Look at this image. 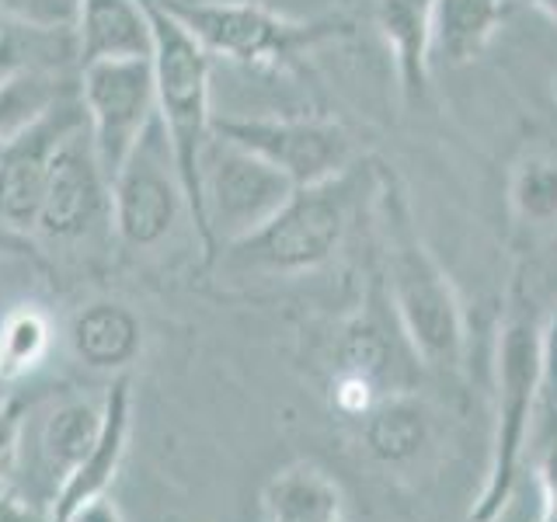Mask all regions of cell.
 Wrapping results in <instances>:
<instances>
[{
    "label": "cell",
    "instance_id": "1",
    "mask_svg": "<svg viewBox=\"0 0 557 522\" xmlns=\"http://www.w3.org/2000/svg\"><path fill=\"white\" fill-rule=\"evenodd\" d=\"M376 199L383 213V234H387V283H391V310L408 338L411 352L425 365L457 370L467 348V324L446 269L435 261L418 234L411 206L397 188L394 174L380 167Z\"/></svg>",
    "mask_w": 557,
    "mask_h": 522
},
{
    "label": "cell",
    "instance_id": "2",
    "mask_svg": "<svg viewBox=\"0 0 557 522\" xmlns=\"http://www.w3.org/2000/svg\"><path fill=\"white\" fill-rule=\"evenodd\" d=\"M547 359V324L540 321L530 300L516 293V303L502 324L498 338V422H495V449L487 467L484 492L470 512V522H495L505 505L512 501L516 481L527 463L530 425L536 411L540 380H544Z\"/></svg>",
    "mask_w": 557,
    "mask_h": 522
},
{
    "label": "cell",
    "instance_id": "3",
    "mask_svg": "<svg viewBox=\"0 0 557 522\" xmlns=\"http://www.w3.org/2000/svg\"><path fill=\"white\" fill-rule=\"evenodd\" d=\"M359 188V164L324 185L296 188L261 231L223 248L226 265L265 275H296L324 265L338 254L348 234Z\"/></svg>",
    "mask_w": 557,
    "mask_h": 522
},
{
    "label": "cell",
    "instance_id": "4",
    "mask_svg": "<svg viewBox=\"0 0 557 522\" xmlns=\"http://www.w3.org/2000/svg\"><path fill=\"white\" fill-rule=\"evenodd\" d=\"M153 28V87H157V115H161L174 164L182 174L185 206L191 226L199 234L202 199H199V157L213 136V104H209V52L191 35L164 14L153 0H144Z\"/></svg>",
    "mask_w": 557,
    "mask_h": 522
},
{
    "label": "cell",
    "instance_id": "5",
    "mask_svg": "<svg viewBox=\"0 0 557 522\" xmlns=\"http://www.w3.org/2000/svg\"><path fill=\"white\" fill-rule=\"evenodd\" d=\"M293 191L296 185L283 171H275L269 161H261L258 153L244 150L234 139L213 133L199 157L202 254L213 261L223 248L261 231Z\"/></svg>",
    "mask_w": 557,
    "mask_h": 522
},
{
    "label": "cell",
    "instance_id": "6",
    "mask_svg": "<svg viewBox=\"0 0 557 522\" xmlns=\"http://www.w3.org/2000/svg\"><path fill=\"white\" fill-rule=\"evenodd\" d=\"M209 57L244 66H275L300 49L345 35V22H293L251 0H153Z\"/></svg>",
    "mask_w": 557,
    "mask_h": 522
},
{
    "label": "cell",
    "instance_id": "7",
    "mask_svg": "<svg viewBox=\"0 0 557 522\" xmlns=\"http://www.w3.org/2000/svg\"><path fill=\"white\" fill-rule=\"evenodd\" d=\"M77 95L84 104L87 133L104 182L112 185L119 167L139 144L157 115V87L150 57L95 60L81 66Z\"/></svg>",
    "mask_w": 557,
    "mask_h": 522
},
{
    "label": "cell",
    "instance_id": "8",
    "mask_svg": "<svg viewBox=\"0 0 557 522\" xmlns=\"http://www.w3.org/2000/svg\"><path fill=\"white\" fill-rule=\"evenodd\" d=\"M112 196V223L129 248H153L161 244L185 206L182 174L174 164V150L161 115H153L147 133L126 157V164L109 185Z\"/></svg>",
    "mask_w": 557,
    "mask_h": 522
},
{
    "label": "cell",
    "instance_id": "9",
    "mask_svg": "<svg viewBox=\"0 0 557 522\" xmlns=\"http://www.w3.org/2000/svg\"><path fill=\"white\" fill-rule=\"evenodd\" d=\"M213 133L234 139L283 171L296 188L324 185L356 167V144L338 122L321 119H213Z\"/></svg>",
    "mask_w": 557,
    "mask_h": 522
},
{
    "label": "cell",
    "instance_id": "10",
    "mask_svg": "<svg viewBox=\"0 0 557 522\" xmlns=\"http://www.w3.org/2000/svg\"><path fill=\"white\" fill-rule=\"evenodd\" d=\"M101 216L112 220V196L109 182L98 167V157L87 133V119L77 129L63 136V144L52 157L46 196L35 216V234L52 240H77L91 234Z\"/></svg>",
    "mask_w": 557,
    "mask_h": 522
},
{
    "label": "cell",
    "instance_id": "11",
    "mask_svg": "<svg viewBox=\"0 0 557 522\" xmlns=\"http://www.w3.org/2000/svg\"><path fill=\"white\" fill-rule=\"evenodd\" d=\"M84 122V104L81 95L77 101H60L46 119L35 122L32 129L14 136L0 153V223L11 231L32 234L35 216L46 196L49 167L57 157L63 136L77 129Z\"/></svg>",
    "mask_w": 557,
    "mask_h": 522
},
{
    "label": "cell",
    "instance_id": "12",
    "mask_svg": "<svg viewBox=\"0 0 557 522\" xmlns=\"http://www.w3.org/2000/svg\"><path fill=\"white\" fill-rule=\"evenodd\" d=\"M129 414H133V380L122 373L109 387V394H104V414H101V432L95 449L87 452L84 463L66 477V484L52 498L49 509L52 522H66L81 505L112 492L129 446Z\"/></svg>",
    "mask_w": 557,
    "mask_h": 522
},
{
    "label": "cell",
    "instance_id": "13",
    "mask_svg": "<svg viewBox=\"0 0 557 522\" xmlns=\"http://www.w3.org/2000/svg\"><path fill=\"white\" fill-rule=\"evenodd\" d=\"M74 39L81 66L153 52V28L144 0H81Z\"/></svg>",
    "mask_w": 557,
    "mask_h": 522
},
{
    "label": "cell",
    "instance_id": "14",
    "mask_svg": "<svg viewBox=\"0 0 557 522\" xmlns=\"http://www.w3.org/2000/svg\"><path fill=\"white\" fill-rule=\"evenodd\" d=\"M101 414H104V400L95 405V400L70 397L42 418L39 432H35V460L42 467V481L49 484V501L57 498L66 477L95 449L101 432Z\"/></svg>",
    "mask_w": 557,
    "mask_h": 522
},
{
    "label": "cell",
    "instance_id": "15",
    "mask_svg": "<svg viewBox=\"0 0 557 522\" xmlns=\"http://www.w3.org/2000/svg\"><path fill=\"white\" fill-rule=\"evenodd\" d=\"M432 11L435 0H376V28L391 46L400 91L418 104L429 91L432 74Z\"/></svg>",
    "mask_w": 557,
    "mask_h": 522
},
{
    "label": "cell",
    "instance_id": "16",
    "mask_svg": "<svg viewBox=\"0 0 557 522\" xmlns=\"http://www.w3.org/2000/svg\"><path fill=\"white\" fill-rule=\"evenodd\" d=\"M70 345H74L84 365L101 373H119L139 356L144 327H139V318L126 303L95 300L70 324Z\"/></svg>",
    "mask_w": 557,
    "mask_h": 522
},
{
    "label": "cell",
    "instance_id": "17",
    "mask_svg": "<svg viewBox=\"0 0 557 522\" xmlns=\"http://www.w3.org/2000/svg\"><path fill=\"white\" fill-rule=\"evenodd\" d=\"M509 14V0H435L432 63L463 66L478 60Z\"/></svg>",
    "mask_w": 557,
    "mask_h": 522
},
{
    "label": "cell",
    "instance_id": "18",
    "mask_svg": "<svg viewBox=\"0 0 557 522\" xmlns=\"http://www.w3.org/2000/svg\"><path fill=\"white\" fill-rule=\"evenodd\" d=\"M269 522H345L342 487L318 467H289L265 492Z\"/></svg>",
    "mask_w": 557,
    "mask_h": 522
},
{
    "label": "cell",
    "instance_id": "19",
    "mask_svg": "<svg viewBox=\"0 0 557 522\" xmlns=\"http://www.w3.org/2000/svg\"><path fill=\"white\" fill-rule=\"evenodd\" d=\"M429 439V411L414 397H383L366 414V443L380 460L400 463L414 457Z\"/></svg>",
    "mask_w": 557,
    "mask_h": 522
},
{
    "label": "cell",
    "instance_id": "20",
    "mask_svg": "<svg viewBox=\"0 0 557 522\" xmlns=\"http://www.w3.org/2000/svg\"><path fill=\"white\" fill-rule=\"evenodd\" d=\"M52 348V324L46 310L35 303L8 307L0 318V373L11 383H22L49 359Z\"/></svg>",
    "mask_w": 557,
    "mask_h": 522
},
{
    "label": "cell",
    "instance_id": "21",
    "mask_svg": "<svg viewBox=\"0 0 557 522\" xmlns=\"http://www.w3.org/2000/svg\"><path fill=\"white\" fill-rule=\"evenodd\" d=\"M394 365V341L373 310H362L359 318L342 331L335 352V376L362 380L370 387L383 390V380Z\"/></svg>",
    "mask_w": 557,
    "mask_h": 522
},
{
    "label": "cell",
    "instance_id": "22",
    "mask_svg": "<svg viewBox=\"0 0 557 522\" xmlns=\"http://www.w3.org/2000/svg\"><path fill=\"white\" fill-rule=\"evenodd\" d=\"M63 101L60 87L39 70L17 66L11 74H0V144H11L14 136L32 129Z\"/></svg>",
    "mask_w": 557,
    "mask_h": 522
},
{
    "label": "cell",
    "instance_id": "23",
    "mask_svg": "<svg viewBox=\"0 0 557 522\" xmlns=\"http://www.w3.org/2000/svg\"><path fill=\"white\" fill-rule=\"evenodd\" d=\"M512 216L527 226H557V157L527 153L509 174Z\"/></svg>",
    "mask_w": 557,
    "mask_h": 522
},
{
    "label": "cell",
    "instance_id": "24",
    "mask_svg": "<svg viewBox=\"0 0 557 522\" xmlns=\"http://www.w3.org/2000/svg\"><path fill=\"white\" fill-rule=\"evenodd\" d=\"M81 0H0V22L22 32H74Z\"/></svg>",
    "mask_w": 557,
    "mask_h": 522
},
{
    "label": "cell",
    "instance_id": "25",
    "mask_svg": "<svg viewBox=\"0 0 557 522\" xmlns=\"http://www.w3.org/2000/svg\"><path fill=\"white\" fill-rule=\"evenodd\" d=\"M28 414H32V400L25 394H11L4 405H0V484L11 477L17 457H22Z\"/></svg>",
    "mask_w": 557,
    "mask_h": 522
},
{
    "label": "cell",
    "instance_id": "26",
    "mask_svg": "<svg viewBox=\"0 0 557 522\" xmlns=\"http://www.w3.org/2000/svg\"><path fill=\"white\" fill-rule=\"evenodd\" d=\"M0 522H52L46 512L28 505L22 495H14L8 484H0Z\"/></svg>",
    "mask_w": 557,
    "mask_h": 522
},
{
    "label": "cell",
    "instance_id": "27",
    "mask_svg": "<svg viewBox=\"0 0 557 522\" xmlns=\"http://www.w3.org/2000/svg\"><path fill=\"white\" fill-rule=\"evenodd\" d=\"M0 258H28L39 261V251H35V240L22 231H11V226L0 223Z\"/></svg>",
    "mask_w": 557,
    "mask_h": 522
},
{
    "label": "cell",
    "instance_id": "28",
    "mask_svg": "<svg viewBox=\"0 0 557 522\" xmlns=\"http://www.w3.org/2000/svg\"><path fill=\"white\" fill-rule=\"evenodd\" d=\"M66 522H126V519H122L119 505H115L109 495H101V498H95V501L81 505V509H77L74 515H70Z\"/></svg>",
    "mask_w": 557,
    "mask_h": 522
},
{
    "label": "cell",
    "instance_id": "29",
    "mask_svg": "<svg viewBox=\"0 0 557 522\" xmlns=\"http://www.w3.org/2000/svg\"><path fill=\"white\" fill-rule=\"evenodd\" d=\"M17 66H25V63H22V49H17L14 32L0 28V74H11Z\"/></svg>",
    "mask_w": 557,
    "mask_h": 522
},
{
    "label": "cell",
    "instance_id": "30",
    "mask_svg": "<svg viewBox=\"0 0 557 522\" xmlns=\"http://www.w3.org/2000/svg\"><path fill=\"white\" fill-rule=\"evenodd\" d=\"M530 4L536 8V11H544L550 22L557 25V0H530Z\"/></svg>",
    "mask_w": 557,
    "mask_h": 522
},
{
    "label": "cell",
    "instance_id": "31",
    "mask_svg": "<svg viewBox=\"0 0 557 522\" xmlns=\"http://www.w3.org/2000/svg\"><path fill=\"white\" fill-rule=\"evenodd\" d=\"M11 394H14V390H11V383L4 380V373H0V405H4V400H8Z\"/></svg>",
    "mask_w": 557,
    "mask_h": 522
},
{
    "label": "cell",
    "instance_id": "32",
    "mask_svg": "<svg viewBox=\"0 0 557 522\" xmlns=\"http://www.w3.org/2000/svg\"><path fill=\"white\" fill-rule=\"evenodd\" d=\"M4 310H8V307H4V293H0V318H4Z\"/></svg>",
    "mask_w": 557,
    "mask_h": 522
},
{
    "label": "cell",
    "instance_id": "33",
    "mask_svg": "<svg viewBox=\"0 0 557 522\" xmlns=\"http://www.w3.org/2000/svg\"><path fill=\"white\" fill-rule=\"evenodd\" d=\"M4 147H8V144H0V153H4Z\"/></svg>",
    "mask_w": 557,
    "mask_h": 522
}]
</instances>
